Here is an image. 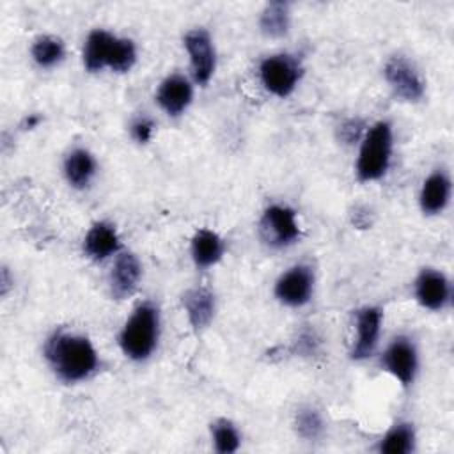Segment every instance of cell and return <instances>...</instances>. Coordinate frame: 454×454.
Instances as JSON below:
<instances>
[{
  "label": "cell",
  "mask_w": 454,
  "mask_h": 454,
  "mask_svg": "<svg viewBox=\"0 0 454 454\" xmlns=\"http://www.w3.org/2000/svg\"><path fill=\"white\" fill-rule=\"evenodd\" d=\"M44 356L55 374L66 383L82 381L98 367V353L92 342L76 333L55 332L44 344Z\"/></svg>",
  "instance_id": "1"
},
{
  "label": "cell",
  "mask_w": 454,
  "mask_h": 454,
  "mask_svg": "<svg viewBox=\"0 0 454 454\" xmlns=\"http://www.w3.org/2000/svg\"><path fill=\"white\" fill-rule=\"evenodd\" d=\"M137 60V48L131 39L115 37L106 30H92L83 46V66L90 73L110 67L115 73H126Z\"/></svg>",
  "instance_id": "2"
},
{
  "label": "cell",
  "mask_w": 454,
  "mask_h": 454,
  "mask_svg": "<svg viewBox=\"0 0 454 454\" xmlns=\"http://www.w3.org/2000/svg\"><path fill=\"white\" fill-rule=\"evenodd\" d=\"M158 333H160L158 309L149 301L140 303L121 330V335H119L121 349L131 360H137V362L145 360L151 356V353L156 348Z\"/></svg>",
  "instance_id": "3"
},
{
  "label": "cell",
  "mask_w": 454,
  "mask_h": 454,
  "mask_svg": "<svg viewBox=\"0 0 454 454\" xmlns=\"http://www.w3.org/2000/svg\"><path fill=\"white\" fill-rule=\"evenodd\" d=\"M392 156V126L387 121L376 122L364 137L358 160L356 177L362 183L378 181L385 176Z\"/></svg>",
  "instance_id": "4"
},
{
  "label": "cell",
  "mask_w": 454,
  "mask_h": 454,
  "mask_svg": "<svg viewBox=\"0 0 454 454\" xmlns=\"http://www.w3.org/2000/svg\"><path fill=\"white\" fill-rule=\"evenodd\" d=\"M259 74L268 92L278 98H286L296 89L301 78V66L291 55H271L261 62Z\"/></svg>",
  "instance_id": "5"
},
{
  "label": "cell",
  "mask_w": 454,
  "mask_h": 454,
  "mask_svg": "<svg viewBox=\"0 0 454 454\" xmlns=\"http://www.w3.org/2000/svg\"><path fill=\"white\" fill-rule=\"evenodd\" d=\"M261 236L275 248L287 247L300 238V225L296 213L282 204H273L264 209L261 218Z\"/></svg>",
  "instance_id": "6"
},
{
  "label": "cell",
  "mask_w": 454,
  "mask_h": 454,
  "mask_svg": "<svg viewBox=\"0 0 454 454\" xmlns=\"http://www.w3.org/2000/svg\"><path fill=\"white\" fill-rule=\"evenodd\" d=\"M381 367L390 372L403 387L411 385L419 367L415 344L408 337H395L381 356Z\"/></svg>",
  "instance_id": "7"
},
{
  "label": "cell",
  "mask_w": 454,
  "mask_h": 454,
  "mask_svg": "<svg viewBox=\"0 0 454 454\" xmlns=\"http://www.w3.org/2000/svg\"><path fill=\"white\" fill-rule=\"evenodd\" d=\"M387 83L392 87V90L404 101H419L424 96V80L415 69V66L401 57H392L383 69Z\"/></svg>",
  "instance_id": "8"
},
{
  "label": "cell",
  "mask_w": 454,
  "mask_h": 454,
  "mask_svg": "<svg viewBox=\"0 0 454 454\" xmlns=\"http://www.w3.org/2000/svg\"><path fill=\"white\" fill-rule=\"evenodd\" d=\"M184 48L190 55L193 80L199 85H206L211 80V76L215 73V66H216L215 48H213L207 30L193 28V30L186 32Z\"/></svg>",
  "instance_id": "9"
},
{
  "label": "cell",
  "mask_w": 454,
  "mask_h": 454,
  "mask_svg": "<svg viewBox=\"0 0 454 454\" xmlns=\"http://www.w3.org/2000/svg\"><path fill=\"white\" fill-rule=\"evenodd\" d=\"M312 291H314V273L309 266H303V264L289 268L275 282V296L289 307L305 305L310 300Z\"/></svg>",
  "instance_id": "10"
},
{
  "label": "cell",
  "mask_w": 454,
  "mask_h": 454,
  "mask_svg": "<svg viewBox=\"0 0 454 454\" xmlns=\"http://www.w3.org/2000/svg\"><path fill=\"white\" fill-rule=\"evenodd\" d=\"M415 298L429 310H442L450 301L449 278L433 268H424L415 280Z\"/></svg>",
  "instance_id": "11"
},
{
  "label": "cell",
  "mask_w": 454,
  "mask_h": 454,
  "mask_svg": "<svg viewBox=\"0 0 454 454\" xmlns=\"http://www.w3.org/2000/svg\"><path fill=\"white\" fill-rule=\"evenodd\" d=\"M383 312L378 307H364L356 312V339L351 348V358L364 360L378 346Z\"/></svg>",
  "instance_id": "12"
},
{
  "label": "cell",
  "mask_w": 454,
  "mask_h": 454,
  "mask_svg": "<svg viewBox=\"0 0 454 454\" xmlns=\"http://www.w3.org/2000/svg\"><path fill=\"white\" fill-rule=\"evenodd\" d=\"M192 98H193V90H192L188 78H184L183 74H177V73L167 76L160 83L158 92H156L158 105L172 117L181 115L192 103Z\"/></svg>",
  "instance_id": "13"
},
{
  "label": "cell",
  "mask_w": 454,
  "mask_h": 454,
  "mask_svg": "<svg viewBox=\"0 0 454 454\" xmlns=\"http://www.w3.org/2000/svg\"><path fill=\"white\" fill-rule=\"evenodd\" d=\"M142 277V266L140 261L129 254L124 252L121 254L115 262L114 268L110 271V293L114 298L117 300H124L128 296H131L138 286V280Z\"/></svg>",
  "instance_id": "14"
},
{
  "label": "cell",
  "mask_w": 454,
  "mask_h": 454,
  "mask_svg": "<svg viewBox=\"0 0 454 454\" xmlns=\"http://www.w3.org/2000/svg\"><path fill=\"white\" fill-rule=\"evenodd\" d=\"M450 188H452L450 179L445 172L436 170L429 174L420 188V195H419L420 209L426 215L442 213L450 200Z\"/></svg>",
  "instance_id": "15"
},
{
  "label": "cell",
  "mask_w": 454,
  "mask_h": 454,
  "mask_svg": "<svg viewBox=\"0 0 454 454\" xmlns=\"http://www.w3.org/2000/svg\"><path fill=\"white\" fill-rule=\"evenodd\" d=\"M119 247H121L119 234L115 227L108 222L94 223L83 239V252L92 261H103L114 255L119 250Z\"/></svg>",
  "instance_id": "16"
},
{
  "label": "cell",
  "mask_w": 454,
  "mask_h": 454,
  "mask_svg": "<svg viewBox=\"0 0 454 454\" xmlns=\"http://www.w3.org/2000/svg\"><path fill=\"white\" fill-rule=\"evenodd\" d=\"M183 307L195 330L206 328L215 314V294L207 287H193L183 294Z\"/></svg>",
  "instance_id": "17"
},
{
  "label": "cell",
  "mask_w": 454,
  "mask_h": 454,
  "mask_svg": "<svg viewBox=\"0 0 454 454\" xmlns=\"http://www.w3.org/2000/svg\"><path fill=\"white\" fill-rule=\"evenodd\" d=\"M223 252V239L209 229H200L192 238V257L199 268H209L216 264L222 259Z\"/></svg>",
  "instance_id": "18"
},
{
  "label": "cell",
  "mask_w": 454,
  "mask_h": 454,
  "mask_svg": "<svg viewBox=\"0 0 454 454\" xmlns=\"http://www.w3.org/2000/svg\"><path fill=\"white\" fill-rule=\"evenodd\" d=\"M64 174L73 188H85L96 174V160L87 149H73L64 160Z\"/></svg>",
  "instance_id": "19"
},
{
  "label": "cell",
  "mask_w": 454,
  "mask_h": 454,
  "mask_svg": "<svg viewBox=\"0 0 454 454\" xmlns=\"http://www.w3.org/2000/svg\"><path fill=\"white\" fill-rule=\"evenodd\" d=\"M415 449V429L410 422L392 426L378 443L381 454H408Z\"/></svg>",
  "instance_id": "20"
},
{
  "label": "cell",
  "mask_w": 454,
  "mask_h": 454,
  "mask_svg": "<svg viewBox=\"0 0 454 454\" xmlns=\"http://www.w3.org/2000/svg\"><path fill=\"white\" fill-rule=\"evenodd\" d=\"M259 27L268 37H282L289 30V7L284 2H270L259 20Z\"/></svg>",
  "instance_id": "21"
},
{
  "label": "cell",
  "mask_w": 454,
  "mask_h": 454,
  "mask_svg": "<svg viewBox=\"0 0 454 454\" xmlns=\"http://www.w3.org/2000/svg\"><path fill=\"white\" fill-rule=\"evenodd\" d=\"M64 43L55 35H39L32 44V59L41 67H53L64 59Z\"/></svg>",
  "instance_id": "22"
},
{
  "label": "cell",
  "mask_w": 454,
  "mask_h": 454,
  "mask_svg": "<svg viewBox=\"0 0 454 454\" xmlns=\"http://www.w3.org/2000/svg\"><path fill=\"white\" fill-rule=\"evenodd\" d=\"M211 436L215 449L220 454H232L239 449L241 438L236 429V426L227 419H218L215 424H211Z\"/></svg>",
  "instance_id": "23"
},
{
  "label": "cell",
  "mask_w": 454,
  "mask_h": 454,
  "mask_svg": "<svg viewBox=\"0 0 454 454\" xmlns=\"http://www.w3.org/2000/svg\"><path fill=\"white\" fill-rule=\"evenodd\" d=\"M296 433L303 438V440H317L325 429L323 426V419L319 415L317 410L314 408H301L296 413Z\"/></svg>",
  "instance_id": "24"
},
{
  "label": "cell",
  "mask_w": 454,
  "mask_h": 454,
  "mask_svg": "<svg viewBox=\"0 0 454 454\" xmlns=\"http://www.w3.org/2000/svg\"><path fill=\"white\" fill-rule=\"evenodd\" d=\"M154 131V122L149 117H138L133 124H131V135L137 142L145 144L151 140Z\"/></svg>",
  "instance_id": "25"
},
{
  "label": "cell",
  "mask_w": 454,
  "mask_h": 454,
  "mask_svg": "<svg viewBox=\"0 0 454 454\" xmlns=\"http://www.w3.org/2000/svg\"><path fill=\"white\" fill-rule=\"evenodd\" d=\"M362 128H364V124H362L358 119H348V121L342 122V126H340V137H342L348 144H351V142H355V140L360 137Z\"/></svg>",
  "instance_id": "26"
},
{
  "label": "cell",
  "mask_w": 454,
  "mask_h": 454,
  "mask_svg": "<svg viewBox=\"0 0 454 454\" xmlns=\"http://www.w3.org/2000/svg\"><path fill=\"white\" fill-rule=\"evenodd\" d=\"M39 122H41V115H37V114H30V115L23 121V126H25L27 129H32V128H35Z\"/></svg>",
  "instance_id": "27"
}]
</instances>
